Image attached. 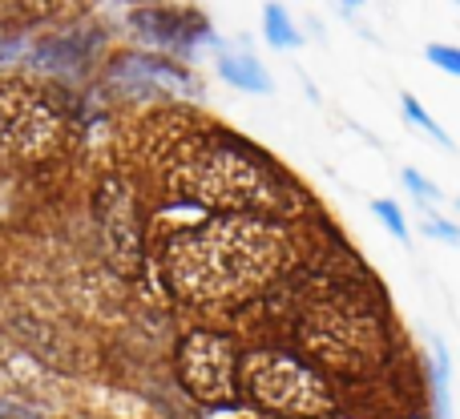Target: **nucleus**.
Returning <instances> with one entry per match:
<instances>
[{"label": "nucleus", "mask_w": 460, "mask_h": 419, "mask_svg": "<svg viewBox=\"0 0 460 419\" xmlns=\"http://www.w3.org/2000/svg\"><path fill=\"white\" fill-rule=\"evenodd\" d=\"M77 145V113L45 85L0 81V174H45Z\"/></svg>", "instance_id": "nucleus-4"}, {"label": "nucleus", "mask_w": 460, "mask_h": 419, "mask_svg": "<svg viewBox=\"0 0 460 419\" xmlns=\"http://www.w3.org/2000/svg\"><path fill=\"white\" fill-rule=\"evenodd\" d=\"M372 214L392 230V238H396V242H408V234H412V230H408V218H404V210H400L396 202H392V198H372Z\"/></svg>", "instance_id": "nucleus-15"}, {"label": "nucleus", "mask_w": 460, "mask_h": 419, "mask_svg": "<svg viewBox=\"0 0 460 419\" xmlns=\"http://www.w3.org/2000/svg\"><path fill=\"white\" fill-rule=\"evenodd\" d=\"M102 29H89V24H69V29H57L49 37H37L29 48H24L21 61L29 69L45 73V77L57 81H81L97 69L102 61Z\"/></svg>", "instance_id": "nucleus-8"}, {"label": "nucleus", "mask_w": 460, "mask_h": 419, "mask_svg": "<svg viewBox=\"0 0 460 419\" xmlns=\"http://www.w3.org/2000/svg\"><path fill=\"white\" fill-rule=\"evenodd\" d=\"M432 359H429V388H432V419H453L448 415V351L445 343L432 335L429 343Z\"/></svg>", "instance_id": "nucleus-12"}, {"label": "nucleus", "mask_w": 460, "mask_h": 419, "mask_svg": "<svg viewBox=\"0 0 460 419\" xmlns=\"http://www.w3.org/2000/svg\"><path fill=\"white\" fill-rule=\"evenodd\" d=\"M262 40L270 48H299V29H295V16H287L283 4H262Z\"/></svg>", "instance_id": "nucleus-13"}, {"label": "nucleus", "mask_w": 460, "mask_h": 419, "mask_svg": "<svg viewBox=\"0 0 460 419\" xmlns=\"http://www.w3.org/2000/svg\"><path fill=\"white\" fill-rule=\"evenodd\" d=\"M400 109H404V121H408V126L424 129V134H429L432 142H440V145H453V137H448V129L440 126V121L432 118L429 109H424V101H420V97L404 93V97H400Z\"/></svg>", "instance_id": "nucleus-14"}, {"label": "nucleus", "mask_w": 460, "mask_h": 419, "mask_svg": "<svg viewBox=\"0 0 460 419\" xmlns=\"http://www.w3.org/2000/svg\"><path fill=\"white\" fill-rule=\"evenodd\" d=\"M102 93L121 101H146V97H202V85L190 69L162 53H118L102 73Z\"/></svg>", "instance_id": "nucleus-7"}, {"label": "nucleus", "mask_w": 460, "mask_h": 419, "mask_svg": "<svg viewBox=\"0 0 460 419\" xmlns=\"http://www.w3.org/2000/svg\"><path fill=\"white\" fill-rule=\"evenodd\" d=\"M126 21H129V29H134V37L162 48V57L166 53L190 57L199 45H218L207 13H199V8H162V4L129 8Z\"/></svg>", "instance_id": "nucleus-9"}, {"label": "nucleus", "mask_w": 460, "mask_h": 419, "mask_svg": "<svg viewBox=\"0 0 460 419\" xmlns=\"http://www.w3.org/2000/svg\"><path fill=\"white\" fill-rule=\"evenodd\" d=\"M400 178H404V186L416 194V202H420V206H424V202H429V206H432V202H440V198H445V190H440L437 182H429V178H424L420 170H412V166H408Z\"/></svg>", "instance_id": "nucleus-17"}, {"label": "nucleus", "mask_w": 460, "mask_h": 419, "mask_svg": "<svg viewBox=\"0 0 460 419\" xmlns=\"http://www.w3.org/2000/svg\"><path fill=\"white\" fill-rule=\"evenodd\" d=\"M420 230L429 238H437V242H448V246L460 242V226L456 222H448V218H440L432 206H420Z\"/></svg>", "instance_id": "nucleus-16"}, {"label": "nucleus", "mask_w": 460, "mask_h": 419, "mask_svg": "<svg viewBox=\"0 0 460 419\" xmlns=\"http://www.w3.org/2000/svg\"><path fill=\"white\" fill-rule=\"evenodd\" d=\"M243 399L283 419H319L335 407L327 380L299 355L283 347H254L243 351Z\"/></svg>", "instance_id": "nucleus-5"}, {"label": "nucleus", "mask_w": 460, "mask_h": 419, "mask_svg": "<svg viewBox=\"0 0 460 419\" xmlns=\"http://www.w3.org/2000/svg\"><path fill=\"white\" fill-rule=\"evenodd\" d=\"M218 77L226 85L243 89V93H270L275 81L262 69V61L254 53H218Z\"/></svg>", "instance_id": "nucleus-11"}, {"label": "nucleus", "mask_w": 460, "mask_h": 419, "mask_svg": "<svg viewBox=\"0 0 460 419\" xmlns=\"http://www.w3.org/2000/svg\"><path fill=\"white\" fill-rule=\"evenodd\" d=\"M150 262L162 291L194 310L246 307L295 262V234L283 218L202 214L170 202L150 234Z\"/></svg>", "instance_id": "nucleus-1"}, {"label": "nucleus", "mask_w": 460, "mask_h": 419, "mask_svg": "<svg viewBox=\"0 0 460 419\" xmlns=\"http://www.w3.org/2000/svg\"><path fill=\"white\" fill-rule=\"evenodd\" d=\"M162 186L174 206L202 214L287 218L295 214V198H299L291 178L267 153L215 126L182 129L170 137L162 158Z\"/></svg>", "instance_id": "nucleus-2"}, {"label": "nucleus", "mask_w": 460, "mask_h": 419, "mask_svg": "<svg viewBox=\"0 0 460 419\" xmlns=\"http://www.w3.org/2000/svg\"><path fill=\"white\" fill-rule=\"evenodd\" d=\"M424 57H429L440 73H453V77H460V48H453V45H429V48H424Z\"/></svg>", "instance_id": "nucleus-18"}, {"label": "nucleus", "mask_w": 460, "mask_h": 419, "mask_svg": "<svg viewBox=\"0 0 460 419\" xmlns=\"http://www.w3.org/2000/svg\"><path fill=\"white\" fill-rule=\"evenodd\" d=\"M178 380L202 404H234L243 391H238V380H243V351L218 331H190L182 343H178Z\"/></svg>", "instance_id": "nucleus-6"}, {"label": "nucleus", "mask_w": 460, "mask_h": 419, "mask_svg": "<svg viewBox=\"0 0 460 419\" xmlns=\"http://www.w3.org/2000/svg\"><path fill=\"white\" fill-rule=\"evenodd\" d=\"M134 194L121 178H105V186L97 190V222H102L105 246H110V258L118 266H129V258L137 262L142 250V234H137V214H134Z\"/></svg>", "instance_id": "nucleus-10"}, {"label": "nucleus", "mask_w": 460, "mask_h": 419, "mask_svg": "<svg viewBox=\"0 0 460 419\" xmlns=\"http://www.w3.org/2000/svg\"><path fill=\"white\" fill-rule=\"evenodd\" d=\"M291 339L315 371L376 375L392 363V319L367 278H307L291 302Z\"/></svg>", "instance_id": "nucleus-3"}, {"label": "nucleus", "mask_w": 460, "mask_h": 419, "mask_svg": "<svg viewBox=\"0 0 460 419\" xmlns=\"http://www.w3.org/2000/svg\"><path fill=\"white\" fill-rule=\"evenodd\" d=\"M456 206H460V198H456Z\"/></svg>", "instance_id": "nucleus-19"}]
</instances>
